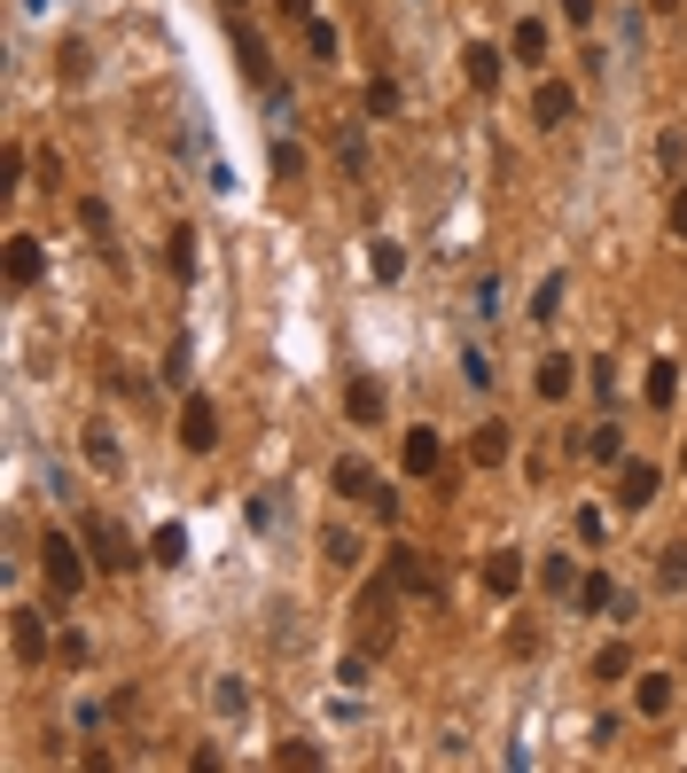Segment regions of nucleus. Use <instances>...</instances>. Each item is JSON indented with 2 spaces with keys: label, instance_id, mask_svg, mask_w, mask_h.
<instances>
[{
  "label": "nucleus",
  "instance_id": "1",
  "mask_svg": "<svg viewBox=\"0 0 687 773\" xmlns=\"http://www.w3.org/2000/svg\"><path fill=\"white\" fill-rule=\"evenodd\" d=\"M78 540H86V555H95V570H102V578H126V570L141 563V547H133V540L110 524V515H86V524H78Z\"/></svg>",
  "mask_w": 687,
  "mask_h": 773
},
{
  "label": "nucleus",
  "instance_id": "2",
  "mask_svg": "<svg viewBox=\"0 0 687 773\" xmlns=\"http://www.w3.org/2000/svg\"><path fill=\"white\" fill-rule=\"evenodd\" d=\"M86 540H63V532H47V547H40V578H47V594L55 601H70L78 586H86V563L95 555H78Z\"/></svg>",
  "mask_w": 687,
  "mask_h": 773
},
{
  "label": "nucleus",
  "instance_id": "3",
  "mask_svg": "<svg viewBox=\"0 0 687 773\" xmlns=\"http://www.w3.org/2000/svg\"><path fill=\"white\" fill-rule=\"evenodd\" d=\"M383 578H391L406 601H429V594H438V570H429L422 547H391V555H383Z\"/></svg>",
  "mask_w": 687,
  "mask_h": 773
},
{
  "label": "nucleus",
  "instance_id": "4",
  "mask_svg": "<svg viewBox=\"0 0 687 773\" xmlns=\"http://www.w3.org/2000/svg\"><path fill=\"white\" fill-rule=\"evenodd\" d=\"M391 601H399V586H391V578H368V586H360L352 618H360V633H368V641H391Z\"/></svg>",
  "mask_w": 687,
  "mask_h": 773
},
{
  "label": "nucleus",
  "instance_id": "5",
  "mask_svg": "<svg viewBox=\"0 0 687 773\" xmlns=\"http://www.w3.org/2000/svg\"><path fill=\"white\" fill-rule=\"evenodd\" d=\"M679 704V672H633V711L641 719H672Z\"/></svg>",
  "mask_w": 687,
  "mask_h": 773
},
{
  "label": "nucleus",
  "instance_id": "6",
  "mask_svg": "<svg viewBox=\"0 0 687 773\" xmlns=\"http://www.w3.org/2000/svg\"><path fill=\"white\" fill-rule=\"evenodd\" d=\"M532 391H539L547 406H563V399L578 391V360H570V352H547V360L532 368Z\"/></svg>",
  "mask_w": 687,
  "mask_h": 773
},
{
  "label": "nucleus",
  "instance_id": "7",
  "mask_svg": "<svg viewBox=\"0 0 687 773\" xmlns=\"http://www.w3.org/2000/svg\"><path fill=\"white\" fill-rule=\"evenodd\" d=\"M181 446H188V454H211V446H219V406H211V399H188V406H181Z\"/></svg>",
  "mask_w": 687,
  "mask_h": 773
},
{
  "label": "nucleus",
  "instance_id": "8",
  "mask_svg": "<svg viewBox=\"0 0 687 773\" xmlns=\"http://www.w3.org/2000/svg\"><path fill=\"white\" fill-rule=\"evenodd\" d=\"M532 118H539L547 133L578 118V95H570V78H539V95H532Z\"/></svg>",
  "mask_w": 687,
  "mask_h": 773
},
{
  "label": "nucleus",
  "instance_id": "9",
  "mask_svg": "<svg viewBox=\"0 0 687 773\" xmlns=\"http://www.w3.org/2000/svg\"><path fill=\"white\" fill-rule=\"evenodd\" d=\"M399 461H406V477H438L446 469V438H438V429H406Z\"/></svg>",
  "mask_w": 687,
  "mask_h": 773
},
{
  "label": "nucleus",
  "instance_id": "10",
  "mask_svg": "<svg viewBox=\"0 0 687 773\" xmlns=\"http://www.w3.org/2000/svg\"><path fill=\"white\" fill-rule=\"evenodd\" d=\"M484 594H492V601L524 594V555H515V547H492V555H484Z\"/></svg>",
  "mask_w": 687,
  "mask_h": 773
},
{
  "label": "nucleus",
  "instance_id": "11",
  "mask_svg": "<svg viewBox=\"0 0 687 773\" xmlns=\"http://www.w3.org/2000/svg\"><path fill=\"white\" fill-rule=\"evenodd\" d=\"M656 485H664V477H656L648 461H625V469H618V508H625V515H641V508L656 500Z\"/></svg>",
  "mask_w": 687,
  "mask_h": 773
},
{
  "label": "nucleus",
  "instance_id": "12",
  "mask_svg": "<svg viewBox=\"0 0 687 773\" xmlns=\"http://www.w3.org/2000/svg\"><path fill=\"white\" fill-rule=\"evenodd\" d=\"M9 649H17V664H40V656H47V625H40V610H9Z\"/></svg>",
  "mask_w": 687,
  "mask_h": 773
},
{
  "label": "nucleus",
  "instance_id": "13",
  "mask_svg": "<svg viewBox=\"0 0 687 773\" xmlns=\"http://www.w3.org/2000/svg\"><path fill=\"white\" fill-rule=\"evenodd\" d=\"M40 274H47V250L32 235H9V290H32Z\"/></svg>",
  "mask_w": 687,
  "mask_h": 773
},
{
  "label": "nucleus",
  "instance_id": "14",
  "mask_svg": "<svg viewBox=\"0 0 687 773\" xmlns=\"http://www.w3.org/2000/svg\"><path fill=\"white\" fill-rule=\"evenodd\" d=\"M508 446H515V429L492 414V422H477V438H469V461H477V469H500V461H508Z\"/></svg>",
  "mask_w": 687,
  "mask_h": 773
},
{
  "label": "nucleus",
  "instance_id": "15",
  "mask_svg": "<svg viewBox=\"0 0 687 773\" xmlns=\"http://www.w3.org/2000/svg\"><path fill=\"white\" fill-rule=\"evenodd\" d=\"M344 414H352L360 429H375L383 422V383L375 375H352V383H344Z\"/></svg>",
  "mask_w": 687,
  "mask_h": 773
},
{
  "label": "nucleus",
  "instance_id": "16",
  "mask_svg": "<svg viewBox=\"0 0 687 773\" xmlns=\"http://www.w3.org/2000/svg\"><path fill=\"white\" fill-rule=\"evenodd\" d=\"M461 78L477 86V95H492V86H500V47L492 40H469L461 47Z\"/></svg>",
  "mask_w": 687,
  "mask_h": 773
},
{
  "label": "nucleus",
  "instance_id": "17",
  "mask_svg": "<svg viewBox=\"0 0 687 773\" xmlns=\"http://www.w3.org/2000/svg\"><path fill=\"white\" fill-rule=\"evenodd\" d=\"M328 485H336L344 500H375V492H383V485H375V469H368L360 454H344V461L328 469Z\"/></svg>",
  "mask_w": 687,
  "mask_h": 773
},
{
  "label": "nucleus",
  "instance_id": "18",
  "mask_svg": "<svg viewBox=\"0 0 687 773\" xmlns=\"http://www.w3.org/2000/svg\"><path fill=\"white\" fill-rule=\"evenodd\" d=\"M641 399H648L656 414H672V399H679V360H656L648 383H641Z\"/></svg>",
  "mask_w": 687,
  "mask_h": 773
},
{
  "label": "nucleus",
  "instance_id": "19",
  "mask_svg": "<svg viewBox=\"0 0 687 773\" xmlns=\"http://www.w3.org/2000/svg\"><path fill=\"white\" fill-rule=\"evenodd\" d=\"M164 266L181 274V282H196V227H172L164 235Z\"/></svg>",
  "mask_w": 687,
  "mask_h": 773
},
{
  "label": "nucleus",
  "instance_id": "20",
  "mask_svg": "<svg viewBox=\"0 0 687 773\" xmlns=\"http://www.w3.org/2000/svg\"><path fill=\"white\" fill-rule=\"evenodd\" d=\"M578 610H593V618L618 610V578H610V570H586V578H578Z\"/></svg>",
  "mask_w": 687,
  "mask_h": 773
},
{
  "label": "nucleus",
  "instance_id": "21",
  "mask_svg": "<svg viewBox=\"0 0 687 773\" xmlns=\"http://www.w3.org/2000/svg\"><path fill=\"white\" fill-rule=\"evenodd\" d=\"M86 469H102V477H118V469H126V454H118V438H110L102 422L86 429Z\"/></svg>",
  "mask_w": 687,
  "mask_h": 773
},
{
  "label": "nucleus",
  "instance_id": "22",
  "mask_svg": "<svg viewBox=\"0 0 687 773\" xmlns=\"http://www.w3.org/2000/svg\"><path fill=\"white\" fill-rule=\"evenodd\" d=\"M235 63H242V78H250V86H274V63H266V40H250V32H242V40H235Z\"/></svg>",
  "mask_w": 687,
  "mask_h": 773
},
{
  "label": "nucleus",
  "instance_id": "23",
  "mask_svg": "<svg viewBox=\"0 0 687 773\" xmlns=\"http://www.w3.org/2000/svg\"><path fill=\"white\" fill-rule=\"evenodd\" d=\"M149 563L181 570V563H188V532H181V524H156V540H149Z\"/></svg>",
  "mask_w": 687,
  "mask_h": 773
},
{
  "label": "nucleus",
  "instance_id": "24",
  "mask_svg": "<svg viewBox=\"0 0 687 773\" xmlns=\"http://www.w3.org/2000/svg\"><path fill=\"white\" fill-rule=\"evenodd\" d=\"M515 55H524V63H547V24L539 17H524V24H515V40H508Z\"/></svg>",
  "mask_w": 687,
  "mask_h": 773
},
{
  "label": "nucleus",
  "instance_id": "25",
  "mask_svg": "<svg viewBox=\"0 0 687 773\" xmlns=\"http://www.w3.org/2000/svg\"><path fill=\"white\" fill-rule=\"evenodd\" d=\"M55 70H63L70 86H86V70H95V55H86V40H63V47H55Z\"/></svg>",
  "mask_w": 687,
  "mask_h": 773
},
{
  "label": "nucleus",
  "instance_id": "26",
  "mask_svg": "<svg viewBox=\"0 0 687 773\" xmlns=\"http://www.w3.org/2000/svg\"><path fill=\"white\" fill-rule=\"evenodd\" d=\"M336 164L352 172V181L368 172V141H360V126H344V133H336Z\"/></svg>",
  "mask_w": 687,
  "mask_h": 773
},
{
  "label": "nucleus",
  "instance_id": "27",
  "mask_svg": "<svg viewBox=\"0 0 687 773\" xmlns=\"http://www.w3.org/2000/svg\"><path fill=\"white\" fill-rule=\"evenodd\" d=\"M539 586H547V594H578V563H570V555H547V563H539Z\"/></svg>",
  "mask_w": 687,
  "mask_h": 773
},
{
  "label": "nucleus",
  "instance_id": "28",
  "mask_svg": "<svg viewBox=\"0 0 687 773\" xmlns=\"http://www.w3.org/2000/svg\"><path fill=\"white\" fill-rule=\"evenodd\" d=\"M368 266H375V282H399L406 274V250L399 242H368Z\"/></svg>",
  "mask_w": 687,
  "mask_h": 773
},
{
  "label": "nucleus",
  "instance_id": "29",
  "mask_svg": "<svg viewBox=\"0 0 687 773\" xmlns=\"http://www.w3.org/2000/svg\"><path fill=\"white\" fill-rule=\"evenodd\" d=\"M656 586H664V594L687 586V547H664V555H656Z\"/></svg>",
  "mask_w": 687,
  "mask_h": 773
},
{
  "label": "nucleus",
  "instance_id": "30",
  "mask_svg": "<svg viewBox=\"0 0 687 773\" xmlns=\"http://www.w3.org/2000/svg\"><path fill=\"white\" fill-rule=\"evenodd\" d=\"M586 454H593V461H618V454H625V438H618V422H593V438H586Z\"/></svg>",
  "mask_w": 687,
  "mask_h": 773
},
{
  "label": "nucleus",
  "instance_id": "31",
  "mask_svg": "<svg viewBox=\"0 0 687 773\" xmlns=\"http://www.w3.org/2000/svg\"><path fill=\"white\" fill-rule=\"evenodd\" d=\"M563 313V274H547L539 290H532V320H555Z\"/></svg>",
  "mask_w": 687,
  "mask_h": 773
},
{
  "label": "nucleus",
  "instance_id": "32",
  "mask_svg": "<svg viewBox=\"0 0 687 773\" xmlns=\"http://www.w3.org/2000/svg\"><path fill=\"white\" fill-rule=\"evenodd\" d=\"M274 181H305V149L297 141H274Z\"/></svg>",
  "mask_w": 687,
  "mask_h": 773
},
{
  "label": "nucleus",
  "instance_id": "33",
  "mask_svg": "<svg viewBox=\"0 0 687 773\" xmlns=\"http://www.w3.org/2000/svg\"><path fill=\"white\" fill-rule=\"evenodd\" d=\"M633 672V656H625V641H610V649H601L593 656V679H625Z\"/></svg>",
  "mask_w": 687,
  "mask_h": 773
},
{
  "label": "nucleus",
  "instance_id": "34",
  "mask_svg": "<svg viewBox=\"0 0 687 773\" xmlns=\"http://www.w3.org/2000/svg\"><path fill=\"white\" fill-rule=\"evenodd\" d=\"M305 47L328 63V55H336V24H328V17H305Z\"/></svg>",
  "mask_w": 687,
  "mask_h": 773
},
{
  "label": "nucleus",
  "instance_id": "35",
  "mask_svg": "<svg viewBox=\"0 0 687 773\" xmlns=\"http://www.w3.org/2000/svg\"><path fill=\"white\" fill-rule=\"evenodd\" d=\"M320 547H328V563H344V570H352V563H360V540H352V532H344V524H336V532H328Z\"/></svg>",
  "mask_w": 687,
  "mask_h": 773
},
{
  "label": "nucleus",
  "instance_id": "36",
  "mask_svg": "<svg viewBox=\"0 0 687 773\" xmlns=\"http://www.w3.org/2000/svg\"><path fill=\"white\" fill-rule=\"evenodd\" d=\"M391 110H399V78H375L368 86V118H391Z\"/></svg>",
  "mask_w": 687,
  "mask_h": 773
},
{
  "label": "nucleus",
  "instance_id": "37",
  "mask_svg": "<svg viewBox=\"0 0 687 773\" xmlns=\"http://www.w3.org/2000/svg\"><path fill=\"white\" fill-rule=\"evenodd\" d=\"M578 540L601 547V540H610V515H601V508H578Z\"/></svg>",
  "mask_w": 687,
  "mask_h": 773
},
{
  "label": "nucleus",
  "instance_id": "38",
  "mask_svg": "<svg viewBox=\"0 0 687 773\" xmlns=\"http://www.w3.org/2000/svg\"><path fill=\"white\" fill-rule=\"evenodd\" d=\"M656 164H664V172H679V164H687V141H679V126H672V133H656Z\"/></svg>",
  "mask_w": 687,
  "mask_h": 773
},
{
  "label": "nucleus",
  "instance_id": "39",
  "mask_svg": "<svg viewBox=\"0 0 687 773\" xmlns=\"http://www.w3.org/2000/svg\"><path fill=\"white\" fill-rule=\"evenodd\" d=\"M274 765H320V742H282Z\"/></svg>",
  "mask_w": 687,
  "mask_h": 773
},
{
  "label": "nucleus",
  "instance_id": "40",
  "mask_svg": "<svg viewBox=\"0 0 687 773\" xmlns=\"http://www.w3.org/2000/svg\"><path fill=\"white\" fill-rule=\"evenodd\" d=\"M78 219H86V235H110V204H102V196H86Z\"/></svg>",
  "mask_w": 687,
  "mask_h": 773
},
{
  "label": "nucleus",
  "instance_id": "41",
  "mask_svg": "<svg viewBox=\"0 0 687 773\" xmlns=\"http://www.w3.org/2000/svg\"><path fill=\"white\" fill-rule=\"evenodd\" d=\"M664 227H672V235H679V242H687V181H679V188H672V211H664Z\"/></svg>",
  "mask_w": 687,
  "mask_h": 773
},
{
  "label": "nucleus",
  "instance_id": "42",
  "mask_svg": "<svg viewBox=\"0 0 687 773\" xmlns=\"http://www.w3.org/2000/svg\"><path fill=\"white\" fill-rule=\"evenodd\" d=\"M336 679H344V687H368L375 672H368V656H344V664H336Z\"/></svg>",
  "mask_w": 687,
  "mask_h": 773
},
{
  "label": "nucleus",
  "instance_id": "43",
  "mask_svg": "<svg viewBox=\"0 0 687 773\" xmlns=\"http://www.w3.org/2000/svg\"><path fill=\"white\" fill-rule=\"evenodd\" d=\"M461 375H469V383L484 391V383H492V360H484V352H461Z\"/></svg>",
  "mask_w": 687,
  "mask_h": 773
},
{
  "label": "nucleus",
  "instance_id": "44",
  "mask_svg": "<svg viewBox=\"0 0 687 773\" xmlns=\"http://www.w3.org/2000/svg\"><path fill=\"white\" fill-rule=\"evenodd\" d=\"M563 17H570V24L586 32V24H593V0H563Z\"/></svg>",
  "mask_w": 687,
  "mask_h": 773
},
{
  "label": "nucleus",
  "instance_id": "45",
  "mask_svg": "<svg viewBox=\"0 0 687 773\" xmlns=\"http://www.w3.org/2000/svg\"><path fill=\"white\" fill-rule=\"evenodd\" d=\"M274 9H282V17H297V24H305V17H313V0H274Z\"/></svg>",
  "mask_w": 687,
  "mask_h": 773
},
{
  "label": "nucleus",
  "instance_id": "46",
  "mask_svg": "<svg viewBox=\"0 0 687 773\" xmlns=\"http://www.w3.org/2000/svg\"><path fill=\"white\" fill-rule=\"evenodd\" d=\"M648 9H656V17H672V9H679V0H648Z\"/></svg>",
  "mask_w": 687,
  "mask_h": 773
},
{
  "label": "nucleus",
  "instance_id": "47",
  "mask_svg": "<svg viewBox=\"0 0 687 773\" xmlns=\"http://www.w3.org/2000/svg\"><path fill=\"white\" fill-rule=\"evenodd\" d=\"M219 9H250V0H219Z\"/></svg>",
  "mask_w": 687,
  "mask_h": 773
},
{
  "label": "nucleus",
  "instance_id": "48",
  "mask_svg": "<svg viewBox=\"0 0 687 773\" xmlns=\"http://www.w3.org/2000/svg\"><path fill=\"white\" fill-rule=\"evenodd\" d=\"M679 477H687V446H679Z\"/></svg>",
  "mask_w": 687,
  "mask_h": 773
}]
</instances>
